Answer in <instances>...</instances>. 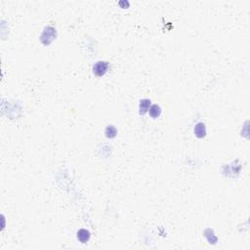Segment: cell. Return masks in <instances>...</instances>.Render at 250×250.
<instances>
[{"mask_svg":"<svg viewBox=\"0 0 250 250\" xmlns=\"http://www.w3.org/2000/svg\"><path fill=\"white\" fill-rule=\"evenodd\" d=\"M107 67H108V64L106 62H98L94 66V68H93L95 74L98 75V76H102V75H104L106 73V72H107Z\"/></svg>","mask_w":250,"mask_h":250,"instance_id":"cell-1","label":"cell"},{"mask_svg":"<svg viewBox=\"0 0 250 250\" xmlns=\"http://www.w3.org/2000/svg\"><path fill=\"white\" fill-rule=\"evenodd\" d=\"M77 237L78 240L81 241V242H86L89 240V237H90V233L88 231L86 230H80L77 233Z\"/></svg>","mask_w":250,"mask_h":250,"instance_id":"cell-2","label":"cell"},{"mask_svg":"<svg viewBox=\"0 0 250 250\" xmlns=\"http://www.w3.org/2000/svg\"><path fill=\"white\" fill-rule=\"evenodd\" d=\"M160 111H160V107L158 106L154 105V106L151 107V108L150 110V115L153 116L154 118H155V117H157V116L160 115Z\"/></svg>","mask_w":250,"mask_h":250,"instance_id":"cell-3","label":"cell"},{"mask_svg":"<svg viewBox=\"0 0 250 250\" xmlns=\"http://www.w3.org/2000/svg\"><path fill=\"white\" fill-rule=\"evenodd\" d=\"M149 105H150V101H142L141 102V104H140V108L142 111V113L146 112V110H148V107H149Z\"/></svg>","mask_w":250,"mask_h":250,"instance_id":"cell-4","label":"cell"}]
</instances>
